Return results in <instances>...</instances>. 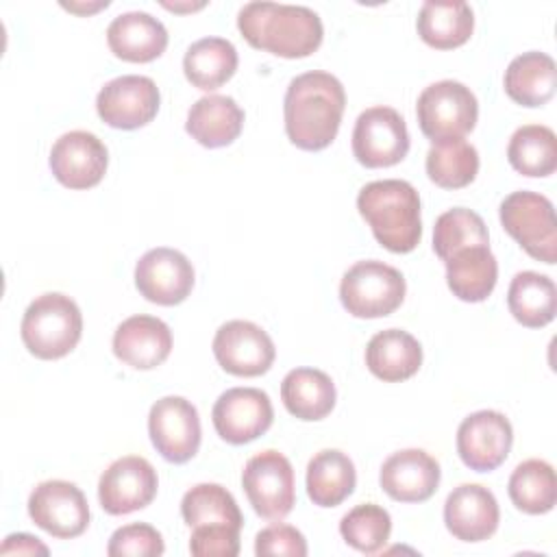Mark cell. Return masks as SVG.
<instances>
[{"mask_svg": "<svg viewBox=\"0 0 557 557\" xmlns=\"http://www.w3.org/2000/svg\"><path fill=\"white\" fill-rule=\"evenodd\" d=\"M507 159L524 176H550L557 168V137L553 128L544 124L520 126L509 139Z\"/></svg>", "mask_w": 557, "mask_h": 557, "instance_id": "obj_33", "label": "cell"}, {"mask_svg": "<svg viewBox=\"0 0 557 557\" xmlns=\"http://www.w3.org/2000/svg\"><path fill=\"white\" fill-rule=\"evenodd\" d=\"M481 244H490V235L483 218L472 209L455 207L444 211L435 220L433 250L442 261H446L453 252L461 248L481 246Z\"/></svg>", "mask_w": 557, "mask_h": 557, "instance_id": "obj_36", "label": "cell"}, {"mask_svg": "<svg viewBox=\"0 0 557 557\" xmlns=\"http://www.w3.org/2000/svg\"><path fill=\"white\" fill-rule=\"evenodd\" d=\"M163 7L165 9H170V11H196V9H202L205 7V2H196V4H172V2H163Z\"/></svg>", "mask_w": 557, "mask_h": 557, "instance_id": "obj_43", "label": "cell"}, {"mask_svg": "<svg viewBox=\"0 0 557 557\" xmlns=\"http://www.w3.org/2000/svg\"><path fill=\"white\" fill-rule=\"evenodd\" d=\"M107 44L122 61L148 63L165 52L168 30L161 20L146 11H126L111 20Z\"/></svg>", "mask_w": 557, "mask_h": 557, "instance_id": "obj_22", "label": "cell"}, {"mask_svg": "<svg viewBox=\"0 0 557 557\" xmlns=\"http://www.w3.org/2000/svg\"><path fill=\"white\" fill-rule=\"evenodd\" d=\"M181 516L189 529L202 524H231L242 529L244 516L233 494L220 483H198L185 492Z\"/></svg>", "mask_w": 557, "mask_h": 557, "instance_id": "obj_35", "label": "cell"}, {"mask_svg": "<svg viewBox=\"0 0 557 557\" xmlns=\"http://www.w3.org/2000/svg\"><path fill=\"white\" fill-rule=\"evenodd\" d=\"M446 283L450 292L463 302L485 300L498 278V263L490 244L468 246L453 252L446 261Z\"/></svg>", "mask_w": 557, "mask_h": 557, "instance_id": "obj_25", "label": "cell"}, {"mask_svg": "<svg viewBox=\"0 0 557 557\" xmlns=\"http://www.w3.org/2000/svg\"><path fill=\"white\" fill-rule=\"evenodd\" d=\"M20 333L37 359H61L76 348L83 335V315L70 296L48 292L26 307Z\"/></svg>", "mask_w": 557, "mask_h": 557, "instance_id": "obj_4", "label": "cell"}, {"mask_svg": "<svg viewBox=\"0 0 557 557\" xmlns=\"http://www.w3.org/2000/svg\"><path fill=\"white\" fill-rule=\"evenodd\" d=\"M63 7H65V9H70V11H76V13H91V11H98V9H102V7H109V2L104 0V2L89 4V7H81V4H65V2H63Z\"/></svg>", "mask_w": 557, "mask_h": 557, "instance_id": "obj_42", "label": "cell"}, {"mask_svg": "<svg viewBox=\"0 0 557 557\" xmlns=\"http://www.w3.org/2000/svg\"><path fill=\"white\" fill-rule=\"evenodd\" d=\"M355 485V463L337 448H324L307 463V494L318 507H337L352 494Z\"/></svg>", "mask_w": 557, "mask_h": 557, "instance_id": "obj_29", "label": "cell"}, {"mask_svg": "<svg viewBox=\"0 0 557 557\" xmlns=\"http://www.w3.org/2000/svg\"><path fill=\"white\" fill-rule=\"evenodd\" d=\"M0 553L2 555H11V553H17V555H35V553H41V555H48V548L33 535L28 533H13V535H7L2 546H0Z\"/></svg>", "mask_w": 557, "mask_h": 557, "instance_id": "obj_41", "label": "cell"}, {"mask_svg": "<svg viewBox=\"0 0 557 557\" xmlns=\"http://www.w3.org/2000/svg\"><path fill=\"white\" fill-rule=\"evenodd\" d=\"M503 228L520 248L548 265L557 259V220L553 202L537 191H513L498 209Z\"/></svg>", "mask_w": 557, "mask_h": 557, "instance_id": "obj_6", "label": "cell"}, {"mask_svg": "<svg viewBox=\"0 0 557 557\" xmlns=\"http://www.w3.org/2000/svg\"><path fill=\"white\" fill-rule=\"evenodd\" d=\"M148 433L165 461L185 463L200 448L198 409L183 396H163L150 407Z\"/></svg>", "mask_w": 557, "mask_h": 557, "instance_id": "obj_10", "label": "cell"}, {"mask_svg": "<svg viewBox=\"0 0 557 557\" xmlns=\"http://www.w3.org/2000/svg\"><path fill=\"white\" fill-rule=\"evenodd\" d=\"M172 350L170 326L154 315H131L113 333V355L135 370L161 366Z\"/></svg>", "mask_w": 557, "mask_h": 557, "instance_id": "obj_21", "label": "cell"}, {"mask_svg": "<svg viewBox=\"0 0 557 557\" xmlns=\"http://www.w3.org/2000/svg\"><path fill=\"white\" fill-rule=\"evenodd\" d=\"M242 485L252 509L265 520H283L296 503L294 468L278 450H261L242 472Z\"/></svg>", "mask_w": 557, "mask_h": 557, "instance_id": "obj_8", "label": "cell"}, {"mask_svg": "<svg viewBox=\"0 0 557 557\" xmlns=\"http://www.w3.org/2000/svg\"><path fill=\"white\" fill-rule=\"evenodd\" d=\"M346 107L344 85L329 72H305L289 81L283 115L289 141L300 150L326 148L339 131Z\"/></svg>", "mask_w": 557, "mask_h": 557, "instance_id": "obj_1", "label": "cell"}, {"mask_svg": "<svg viewBox=\"0 0 557 557\" xmlns=\"http://www.w3.org/2000/svg\"><path fill=\"white\" fill-rule=\"evenodd\" d=\"M511 442V422L505 418V413L494 409L470 413L457 429V453L474 472L496 470L507 459Z\"/></svg>", "mask_w": 557, "mask_h": 557, "instance_id": "obj_16", "label": "cell"}, {"mask_svg": "<svg viewBox=\"0 0 557 557\" xmlns=\"http://www.w3.org/2000/svg\"><path fill=\"white\" fill-rule=\"evenodd\" d=\"M30 520L59 540H72L89 527L85 494L70 481L52 479L39 483L28 496Z\"/></svg>", "mask_w": 557, "mask_h": 557, "instance_id": "obj_11", "label": "cell"}, {"mask_svg": "<svg viewBox=\"0 0 557 557\" xmlns=\"http://www.w3.org/2000/svg\"><path fill=\"white\" fill-rule=\"evenodd\" d=\"M159 102V87L150 76L124 74L104 83L96 96V111L111 128L135 131L154 120Z\"/></svg>", "mask_w": 557, "mask_h": 557, "instance_id": "obj_12", "label": "cell"}, {"mask_svg": "<svg viewBox=\"0 0 557 557\" xmlns=\"http://www.w3.org/2000/svg\"><path fill=\"white\" fill-rule=\"evenodd\" d=\"M215 433L228 444H248L263 435L274 420L270 396L257 387H231L211 409Z\"/></svg>", "mask_w": 557, "mask_h": 557, "instance_id": "obj_15", "label": "cell"}, {"mask_svg": "<svg viewBox=\"0 0 557 557\" xmlns=\"http://www.w3.org/2000/svg\"><path fill=\"white\" fill-rule=\"evenodd\" d=\"M426 174L444 189H461L476 178L479 152L463 137L437 139L426 152Z\"/></svg>", "mask_w": 557, "mask_h": 557, "instance_id": "obj_32", "label": "cell"}, {"mask_svg": "<svg viewBox=\"0 0 557 557\" xmlns=\"http://www.w3.org/2000/svg\"><path fill=\"white\" fill-rule=\"evenodd\" d=\"M213 355L220 368L233 376H261L276 357L272 337L255 322H224L213 337Z\"/></svg>", "mask_w": 557, "mask_h": 557, "instance_id": "obj_13", "label": "cell"}, {"mask_svg": "<svg viewBox=\"0 0 557 557\" xmlns=\"http://www.w3.org/2000/svg\"><path fill=\"white\" fill-rule=\"evenodd\" d=\"M357 209L370 224L374 239L389 252H411L422 237L420 196L400 178L372 181L361 187Z\"/></svg>", "mask_w": 557, "mask_h": 557, "instance_id": "obj_3", "label": "cell"}, {"mask_svg": "<svg viewBox=\"0 0 557 557\" xmlns=\"http://www.w3.org/2000/svg\"><path fill=\"white\" fill-rule=\"evenodd\" d=\"M135 285L146 300L172 307L191 294L194 265L181 250L159 246L139 257L135 265Z\"/></svg>", "mask_w": 557, "mask_h": 557, "instance_id": "obj_17", "label": "cell"}, {"mask_svg": "<svg viewBox=\"0 0 557 557\" xmlns=\"http://www.w3.org/2000/svg\"><path fill=\"white\" fill-rule=\"evenodd\" d=\"M500 509L496 496L479 483L457 485L444 503L446 529L461 542H483L496 529Z\"/></svg>", "mask_w": 557, "mask_h": 557, "instance_id": "obj_20", "label": "cell"}, {"mask_svg": "<svg viewBox=\"0 0 557 557\" xmlns=\"http://www.w3.org/2000/svg\"><path fill=\"white\" fill-rule=\"evenodd\" d=\"M237 61V50L228 39L202 37L187 48L183 57V72L194 87L213 91L235 74Z\"/></svg>", "mask_w": 557, "mask_h": 557, "instance_id": "obj_31", "label": "cell"}, {"mask_svg": "<svg viewBox=\"0 0 557 557\" xmlns=\"http://www.w3.org/2000/svg\"><path fill=\"white\" fill-rule=\"evenodd\" d=\"M440 463L422 448L392 453L381 466V487L398 503H424L440 485Z\"/></svg>", "mask_w": 557, "mask_h": 557, "instance_id": "obj_19", "label": "cell"}, {"mask_svg": "<svg viewBox=\"0 0 557 557\" xmlns=\"http://www.w3.org/2000/svg\"><path fill=\"white\" fill-rule=\"evenodd\" d=\"M407 283L400 270L376 259L357 261L339 283V300L355 318H385L405 300Z\"/></svg>", "mask_w": 557, "mask_h": 557, "instance_id": "obj_5", "label": "cell"}, {"mask_svg": "<svg viewBox=\"0 0 557 557\" xmlns=\"http://www.w3.org/2000/svg\"><path fill=\"white\" fill-rule=\"evenodd\" d=\"M507 96L522 107H542L546 104L557 85V67L553 57L546 52H522L505 70L503 78Z\"/></svg>", "mask_w": 557, "mask_h": 557, "instance_id": "obj_27", "label": "cell"}, {"mask_svg": "<svg viewBox=\"0 0 557 557\" xmlns=\"http://www.w3.org/2000/svg\"><path fill=\"white\" fill-rule=\"evenodd\" d=\"M409 152L403 115L392 107H370L359 113L352 131V154L366 168H389Z\"/></svg>", "mask_w": 557, "mask_h": 557, "instance_id": "obj_9", "label": "cell"}, {"mask_svg": "<svg viewBox=\"0 0 557 557\" xmlns=\"http://www.w3.org/2000/svg\"><path fill=\"white\" fill-rule=\"evenodd\" d=\"M242 37L257 50L283 59H302L313 54L324 37L320 15L300 4L248 2L237 13Z\"/></svg>", "mask_w": 557, "mask_h": 557, "instance_id": "obj_2", "label": "cell"}, {"mask_svg": "<svg viewBox=\"0 0 557 557\" xmlns=\"http://www.w3.org/2000/svg\"><path fill=\"white\" fill-rule=\"evenodd\" d=\"M255 553L261 555H287V557H305L307 555V540L305 535L292 524H270L261 529L255 537Z\"/></svg>", "mask_w": 557, "mask_h": 557, "instance_id": "obj_40", "label": "cell"}, {"mask_svg": "<svg viewBox=\"0 0 557 557\" xmlns=\"http://www.w3.org/2000/svg\"><path fill=\"white\" fill-rule=\"evenodd\" d=\"M507 492L511 503L531 516L548 513L557 500L555 470L544 459H527L509 476Z\"/></svg>", "mask_w": 557, "mask_h": 557, "instance_id": "obj_34", "label": "cell"}, {"mask_svg": "<svg viewBox=\"0 0 557 557\" xmlns=\"http://www.w3.org/2000/svg\"><path fill=\"white\" fill-rule=\"evenodd\" d=\"M163 550L161 533L146 522H131L115 529L107 544L111 557H157L163 555Z\"/></svg>", "mask_w": 557, "mask_h": 557, "instance_id": "obj_38", "label": "cell"}, {"mask_svg": "<svg viewBox=\"0 0 557 557\" xmlns=\"http://www.w3.org/2000/svg\"><path fill=\"white\" fill-rule=\"evenodd\" d=\"M416 28L420 39L437 50H450L466 44L474 30V13L461 0H426L420 7Z\"/></svg>", "mask_w": 557, "mask_h": 557, "instance_id": "obj_28", "label": "cell"}, {"mask_svg": "<svg viewBox=\"0 0 557 557\" xmlns=\"http://www.w3.org/2000/svg\"><path fill=\"white\" fill-rule=\"evenodd\" d=\"M366 366L385 383L407 381L422 366V346L403 329L379 331L366 346Z\"/></svg>", "mask_w": 557, "mask_h": 557, "instance_id": "obj_24", "label": "cell"}, {"mask_svg": "<svg viewBox=\"0 0 557 557\" xmlns=\"http://www.w3.org/2000/svg\"><path fill=\"white\" fill-rule=\"evenodd\" d=\"M159 479L152 463L139 455L115 459L98 481L100 507L111 516H126L144 509L157 496Z\"/></svg>", "mask_w": 557, "mask_h": 557, "instance_id": "obj_14", "label": "cell"}, {"mask_svg": "<svg viewBox=\"0 0 557 557\" xmlns=\"http://www.w3.org/2000/svg\"><path fill=\"white\" fill-rule=\"evenodd\" d=\"M244 126V111L231 98L222 94H209L198 98L185 122V131L205 148H222L233 144Z\"/></svg>", "mask_w": 557, "mask_h": 557, "instance_id": "obj_23", "label": "cell"}, {"mask_svg": "<svg viewBox=\"0 0 557 557\" xmlns=\"http://www.w3.org/2000/svg\"><path fill=\"white\" fill-rule=\"evenodd\" d=\"M48 163L63 187L89 189L102 181L109 165V152L94 133L70 131L52 144Z\"/></svg>", "mask_w": 557, "mask_h": 557, "instance_id": "obj_18", "label": "cell"}, {"mask_svg": "<svg viewBox=\"0 0 557 557\" xmlns=\"http://www.w3.org/2000/svg\"><path fill=\"white\" fill-rule=\"evenodd\" d=\"M416 115L420 131L431 139L463 137L479 117L476 96L459 81H437L418 96Z\"/></svg>", "mask_w": 557, "mask_h": 557, "instance_id": "obj_7", "label": "cell"}, {"mask_svg": "<svg viewBox=\"0 0 557 557\" xmlns=\"http://www.w3.org/2000/svg\"><path fill=\"white\" fill-rule=\"evenodd\" d=\"M335 383L318 368H294L281 383V400L285 409L305 422L326 418L335 407Z\"/></svg>", "mask_w": 557, "mask_h": 557, "instance_id": "obj_26", "label": "cell"}, {"mask_svg": "<svg viewBox=\"0 0 557 557\" xmlns=\"http://www.w3.org/2000/svg\"><path fill=\"white\" fill-rule=\"evenodd\" d=\"M239 531L231 524L194 527L189 553L196 557H235L239 553Z\"/></svg>", "mask_w": 557, "mask_h": 557, "instance_id": "obj_39", "label": "cell"}, {"mask_svg": "<svg viewBox=\"0 0 557 557\" xmlns=\"http://www.w3.org/2000/svg\"><path fill=\"white\" fill-rule=\"evenodd\" d=\"M507 307L522 326H546L557 313V287L546 274L533 270L518 272L509 283Z\"/></svg>", "mask_w": 557, "mask_h": 557, "instance_id": "obj_30", "label": "cell"}, {"mask_svg": "<svg viewBox=\"0 0 557 557\" xmlns=\"http://www.w3.org/2000/svg\"><path fill=\"white\" fill-rule=\"evenodd\" d=\"M339 533L348 546L359 553H379L392 533V518L387 509L376 503H363L352 507L339 522Z\"/></svg>", "mask_w": 557, "mask_h": 557, "instance_id": "obj_37", "label": "cell"}]
</instances>
